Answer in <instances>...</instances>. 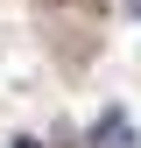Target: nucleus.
<instances>
[{
  "instance_id": "2",
  "label": "nucleus",
  "mask_w": 141,
  "mask_h": 148,
  "mask_svg": "<svg viewBox=\"0 0 141 148\" xmlns=\"http://www.w3.org/2000/svg\"><path fill=\"white\" fill-rule=\"evenodd\" d=\"M14 148H42V141H35V134H14Z\"/></svg>"
},
{
  "instance_id": "3",
  "label": "nucleus",
  "mask_w": 141,
  "mask_h": 148,
  "mask_svg": "<svg viewBox=\"0 0 141 148\" xmlns=\"http://www.w3.org/2000/svg\"><path fill=\"white\" fill-rule=\"evenodd\" d=\"M127 14H134V21H141V0H127Z\"/></svg>"
},
{
  "instance_id": "1",
  "label": "nucleus",
  "mask_w": 141,
  "mask_h": 148,
  "mask_svg": "<svg viewBox=\"0 0 141 148\" xmlns=\"http://www.w3.org/2000/svg\"><path fill=\"white\" fill-rule=\"evenodd\" d=\"M141 134H134V120L127 113H120V106H113V113H99V127H92V148H134Z\"/></svg>"
}]
</instances>
